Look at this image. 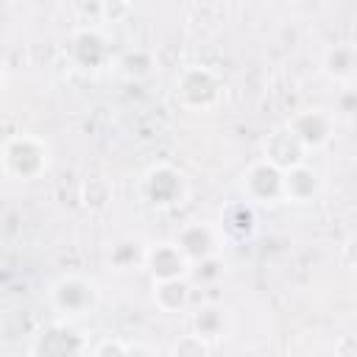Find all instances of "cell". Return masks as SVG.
Returning <instances> with one entry per match:
<instances>
[{"label":"cell","instance_id":"obj_16","mask_svg":"<svg viewBox=\"0 0 357 357\" xmlns=\"http://www.w3.org/2000/svg\"><path fill=\"white\" fill-rule=\"evenodd\" d=\"M153 301L165 312H178L190 304V282L187 279H167L156 282L153 287Z\"/></svg>","mask_w":357,"mask_h":357},{"label":"cell","instance_id":"obj_17","mask_svg":"<svg viewBox=\"0 0 357 357\" xmlns=\"http://www.w3.org/2000/svg\"><path fill=\"white\" fill-rule=\"evenodd\" d=\"M206 351H209V343H204L201 337H195L190 332V335H184L173 343L170 357H206Z\"/></svg>","mask_w":357,"mask_h":357},{"label":"cell","instance_id":"obj_12","mask_svg":"<svg viewBox=\"0 0 357 357\" xmlns=\"http://www.w3.org/2000/svg\"><path fill=\"white\" fill-rule=\"evenodd\" d=\"M304 148L298 145V139L287 131V126L276 128L273 134H268L265 139V162H271L273 167L279 170H287L293 165H301L304 162Z\"/></svg>","mask_w":357,"mask_h":357},{"label":"cell","instance_id":"obj_4","mask_svg":"<svg viewBox=\"0 0 357 357\" xmlns=\"http://www.w3.org/2000/svg\"><path fill=\"white\" fill-rule=\"evenodd\" d=\"M142 192H145V198H148L153 206L170 209V206H176V204L184 201V195H187V181H184V176H181L176 167H170V165H156V167H151V170L145 173V178H142Z\"/></svg>","mask_w":357,"mask_h":357},{"label":"cell","instance_id":"obj_9","mask_svg":"<svg viewBox=\"0 0 357 357\" xmlns=\"http://www.w3.org/2000/svg\"><path fill=\"white\" fill-rule=\"evenodd\" d=\"M109 39L98 28H81L70 39V56L81 70H98L109 61Z\"/></svg>","mask_w":357,"mask_h":357},{"label":"cell","instance_id":"obj_15","mask_svg":"<svg viewBox=\"0 0 357 357\" xmlns=\"http://www.w3.org/2000/svg\"><path fill=\"white\" fill-rule=\"evenodd\" d=\"M145 254H148V245L139 240V237H120L109 245V265L120 273L126 271H137V268H145Z\"/></svg>","mask_w":357,"mask_h":357},{"label":"cell","instance_id":"obj_14","mask_svg":"<svg viewBox=\"0 0 357 357\" xmlns=\"http://www.w3.org/2000/svg\"><path fill=\"white\" fill-rule=\"evenodd\" d=\"M229 332V310L220 304H204L192 312V335L204 343L220 340Z\"/></svg>","mask_w":357,"mask_h":357},{"label":"cell","instance_id":"obj_10","mask_svg":"<svg viewBox=\"0 0 357 357\" xmlns=\"http://www.w3.org/2000/svg\"><path fill=\"white\" fill-rule=\"evenodd\" d=\"M145 268L151 271V276H153L156 282H167V279H187L190 262H187L184 254L176 248V243L167 240V243H153V245H148Z\"/></svg>","mask_w":357,"mask_h":357},{"label":"cell","instance_id":"obj_13","mask_svg":"<svg viewBox=\"0 0 357 357\" xmlns=\"http://www.w3.org/2000/svg\"><path fill=\"white\" fill-rule=\"evenodd\" d=\"M321 67L324 73L337 81V84H351L354 78V67H357V53H354V45L349 42H335L324 50L321 56Z\"/></svg>","mask_w":357,"mask_h":357},{"label":"cell","instance_id":"obj_1","mask_svg":"<svg viewBox=\"0 0 357 357\" xmlns=\"http://www.w3.org/2000/svg\"><path fill=\"white\" fill-rule=\"evenodd\" d=\"M0 165L11 178L31 181L47 167V145L31 134H20L3 145Z\"/></svg>","mask_w":357,"mask_h":357},{"label":"cell","instance_id":"obj_8","mask_svg":"<svg viewBox=\"0 0 357 357\" xmlns=\"http://www.w3.org/2000/svg\"><path fill=\"white\" fill-rule=\"evenodd\" d=\"M84 337L67 324L45 326L33 340V357H81Z\"/></svg>","mask_w":357,"mask_h":357},{"label":"cell","instance_id":"obj_21","mask_svg":"<svg viewBox=\"0 0 357 357\" xmlns=\"http://www.w3.org/2000/svg\"><path fill=\"white\" fill-rule=\"evenodd\" d=\"M0 84H3V67H0Z\"/></svg>","mask_w":357,"mask_h":357},{"label":"cell","instance_id":"obj_2","mask_svg":"<svg viewBox=\"0 0 357 357\" xmlns=\"http://www.w3.org/2000/svg\"><path fill=\"white\" fill-rule=\"evenodd\" d=\"M50 301H53V307L61 315L81 318V315H89L95 310V304H98V287L86 276L70 273V276H61L50 287Z\"/></svg>","mask_w":357,"mask_h":357},{"label":"cell","instance_id":"obj_6","mask_svg":"<svg viewBox=\"0 0 357 357\" xmlns=\"http://www.w3.org/2000/svg\"><path fill=\"white\" fill-rule=\"evenodd\" d=\"M284 126L298 139V145L304 151H312V148L326 145L332 139V131H335V120L324 109H304V112L293 114Z\"/></svg>","mask_w":357,"mask_h":357},{"label":"cell","instance_id":"obj_19","mask_svg":"<svg viewBox=\"0 0 357 357\" xmlns=\"http://www.w3.org/2000/svg\"><path fill=\"white\" fill-rule=\"evenodd\" d=\"M126 349H128V343H123V340H103L98 349H95V357H126Z\"/></svg>","mask_w":357,"mask_h":357},{"label":"cell","instance_id":"obj_5","mask_svg":"<svg viewBox=\"0 0 357 357\" xmlns=\"http://www.w3.org/2000/svg\"><path fill=\"white\" fill-rule=\"evenodd\" d=\"M282 176L284 170L273 167L271 162H254L243 176V195L245 204H276L282 201Z\"/></svg>","mask_w":357,"mask_h":357},{"label":"cell","instance_id":"obj_7","mask_svg":"<svg viewBox=\"0 0 357 357\" xmlns=\"http://www.w3.org/2000/svg\"><path fill=\"white\" fill-rule=\"evenodd\" d=\"M173 243L184 254V259L190 265H195V262H204L218 254V229L204 220H192V223L181 226V231L173 237Z\"/></svg>","mask_w":357,"mask_h":357},{"label":"cell","instance_id":"obj_20","mask_svg":"<svg viewBox=\"0 0 357 357\" xmlns=\"http://www.w3.org/2000/svg\"><path fill=\"white\" fill-rule=\"evenodd\" d=\"M126 357H156V354H153L148 346H142V343H128Z\"/></svg>","mask_w":357,"mask_h":357},{"label":"cell","instance_id":"obj_11","mask_svg":"<svg viewBox=\"0 0 357 357\" xmlns=\"http://www.w3.org/2000/svg\"><path fill=\"white\" fill-rule=\"evenodd\" d=\"M321 187H324L321 173L315 167H310L307 162L287 167L284 176H282V195L290 198V201H296V204L312 201L321 192Z\"/></svg>","mask_w":357,"mask_h":357},{"label":"cell","instance_id":"obj_3","mask_svg":"<svg viewBox=\"0 0 357 357\" xmlns=\"http://www.w3.org/2000/svg\"><path fill=\"white\" fill-rule=\"evenodd\" d=\"M176 98L190 109H209L220 98V81L206 67H187L176 81Z\"/></svg>","mask_w":357,"mask_h":357},{"label":"cell","instance_id":"obj_18","mask_svg":"<svg viewBox=\"0 0 357 357\" xmlns=\"http://www.w3.org/2000/svg\"><path fill=\"white\" fill-rule=\"evenodd\" d=\"M148 50H128L123 59H120V70L128 75V78H142V75H148L151 73V64H139V59L145 56Z\"/></svg>","mask_w":357,"mask_h":357}]
</instances>
